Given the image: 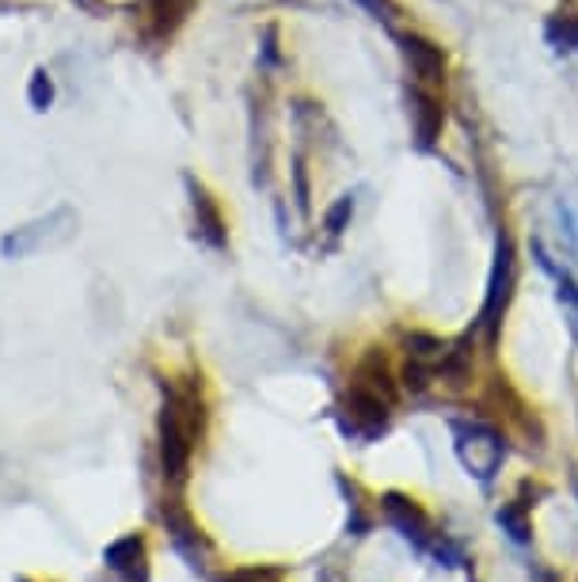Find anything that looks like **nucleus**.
<instances>
[{"label":"nucleus","mask_w":578,"mask_h":582,"mask_svg":"<svg viewBox=\"0 0 578 582\" xmlns=\"http://www.w3.org/2000/svg\"><path fill=\"white\" fill-rule=\"evenodd\" d=\"M203 434V396L190 388H172L160 416V453H164V476L180 484L187 476L190 453Z\"/></svg>","instance_id":"obj_1"},{"label":"nucleus","mask_w":578,"mask_h":582,"mask_svg":"<svg viewBox=\"0 0 578 582\" xmlns=\"http://www.w3.org/2000/svg\"><path fill=\"white\" fill-rule=\"evenodd\" d=\"M456 453H461L464 468H469L472 476L492 480L506 457V445L492 427H484V422H464V427H456Z\"/></svg>","instance_id":"obj_2"},{"label":"nucleus","mask_w":578,"mask_h":582,"mask_svg":"<svg viewBox=\"0 0 578 582\" xmlns=\"http://www.w3.org/2000/svg\"><path fill=\"white\" fill-rule=\"evenodd\" d=\"M510 293H513V241L502 233L499 244H495V267H492V282H487L484 316H479L487 328V339L499 335L502 313H506V305H510Z\"/></svg>","instance_id":"obj_3"},{"label":"nucleus","mask_w":578,"mask_h":582,"mask_svg":"<svg viewBox=\"0 0 578 582\" xmlns=\"http://www.w3.org/2000/svg\"><path fill=\"white\" fill-rule=\"evenodd\" d=\"M195 4L198 0H138L134 12L141 20V35L152 38V43H164V38H172L187 23Z\"/></svg>","instance_id":"obj_4"},{"label":"nucleus","mask_w":578,"mask_h":582,"mask_svg":"<svg viewBox=\"0 0 578 582\" xmlns=\"http://www.w3.org/2000/svg\"><path fill=\"white\" fill-rule=\"evenodd\" d=\"M389 422V400L366 385H355L347 396V430L358 438H377Z\"/></svg>","instance_id":"obj_5"},{"label":"nucleus","mask_w":578,"mask_h":582,"mask_svg":"<svg viewBox=\"0 0 578 582\" xmlns=\"http://www.w3.org/2000/svg\"><path fill=\"white\" fill-rule=\"evenodd\" d=\"M187 190H190V206H195V233L203 236L210 248H224V244H229V229H224V213H221V206H217V198L195 179H187Z\"/></svg>","instance_id":"obj_6"},{"label":"nucleus","mask_w":578,"mask_h":582,"mask_svg":"<svg viewBox=\"0 0 578 582\" xmlns=\"http://www.w3.org/2000/svg\"><path fill=\"white\" fill-rule=\"evenodd\" d=\"M400 46H404V58L412 66V73L419 77V84L446 81V54H441V46H434L430 38H419V35H404Z\"/></svg>","instance_id":"obj_7"},{"label":"nucleus","mask_w":578,"mask_h":582,"mask_svg":"<svg viewBox=\"0 0 578 582\" xmlns=\"http://www.w3.org/2000/svg\"><path fill=\"white\" fill-rule=\"evenodd\" d=\"M412 123H415V146L419 149H430L438 141L441 126H446V110H441V103L423 84L412 88Z\"/></svg>","instance_id":"obj_8"},{"label":"nucleus","mask_w":578,"mask_h":582,"mask_svg":"<svg viewBox=\"0 0 578 582\" xmlns=\"http://www.w3.org/2000/svg\"><path fill=\"white\" fill-rule=\"evenodd\" d=\"M384 514H389V522L396 525L407 540H415V545H427L430 517L423 514V507L415 499H404V496H396V491H392V496H384Z\"/></svg>","instance_id":"obj_9"},{"label":"nucleus","mask_w":578,"mask_h":582,"mask_svg":"<svg viewBox=\"0 0 578 582\" xmlns=\"http://www.w3.org/2000/svg\"><path fill=\"white\" fill-rule=\"evenodd\" d=\"M103 560H107V568L115 571V575H123L126 582H144V579H149V556H144L141 537L115 540V545L103 552Z\"/></svg>","instance_id":"obj_10"},{"label":"nucleus","mask_w":578,"mask_h":582,"mask_svg":"<svg viewBox=\"0 0 578 582\" xmlns=\"http://www.w3.org/2000/svg\"><path fill=\"white\" fill-rule=\"evenodd\" d=\"M544 35H548V43L556 46V50H578V12H575V4L559 8V12L548 20V27H544Z\"/></svg>","instance_id":"obj_11"},{"label":"nucleus","mask_w":578,"mask_h":582,"mask_svg":"<svg viewBox=\"0 0 578 582\" xmlns=\"http://www.w3.org/2000/svg\"><path fill=\"white\" fill-rule=\"evenodd\" d=\"M499 525L502 529H510L513 540H529V517L521 507H502L499 510Z\"/></svg>","instance_id":"obj_12"},{"label":"nucleus","mask_w":578,"mask_h":582,"mask_svg":"<svg viewBox=\"0 0 578 582\" xmlns=\"http://www.w3.org/2000/svg\"><path fill=\"white\" fill-rule=\"evenodd\" d=\"M54 100V84H50V73L46 69H38L35 77H31V103H35V110H46Z\"/></svg>","instance_id":"obj_13"},{"label":"nucleus","mask_w":578,"mask_h":582,"mask_svg":"<svg viewBox=\"0 0 578 582\" xmlns=\"http://www.w3.org/2000/svg\"><path fill=\"white\" fill-rule=\"evenodd\" d=\"M350 210H355V202H350V198H339V202H335L332 210H327V233L339 236L343 225L350 221Z\"/></svg>","instance_id":"obj_14"},{"label":"nucleus","mask_w":578,"mask_h":582,"mask_svg":"<svg viewBox=\"0 0 578 582\" xmlns=\"http://www.w3.org/2000/svg\"><path fill=\"white\" fill-rule=\"evenodd\" d=\"M224 582H275V575H255V571H244V575H232V579H224Z\"/></svg>","instance_id":"obj_15"}]
</instances>
